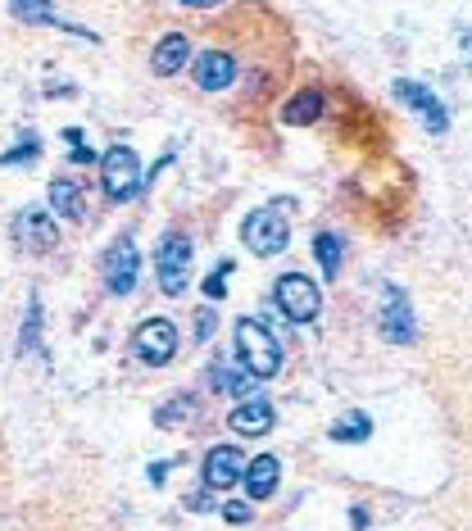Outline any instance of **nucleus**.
<instances>
[{
    "label": "nucleus",
    "instance_id": "f257e3e1",
    "mask_svg": "<svg viewBox=\"0 0 472 531\" xmlns=\"http://www.w3.org/2000/svg\"><path fill=\"white\" fill-rule=\"evenodd\" d=\"M236 359H241V368H246L250 377L282 373V345L273 341V332H268L259 318H241V323H236Z\"/></svg>",
    "mask_w": 472,
    "mask_h": 531
},
{
    "label": "nucleus",
    "instance_id": "f03ea898",
    "mask_svg": "<svg viewBox=\"0 0 472 531\" xmlns=\"http://www.w3.org/2000/svg\"><path fill=\"white\" fill-rule=\"evenodd\" d=\"M282 209H286V200H277V205H259V209H250L246 223H241V241H246L259 259H273V255H282V250L291 246V218H286Z\"/></svg>",
    "mask_w": 472,
    "mask_h": 531
},
{
    "label": "nucleus",
    "instance_id": "7ed1b4c3",
    "mask_svg": "<svg viewBox=\"0 0 472 531\" xmlns=\"http://www.w3.org/2000/svg\"><path fill=\"white\" fill-rule=\"evenodd\" d=\"M100 187H105L109 205L132 200L141 187H146V177H141V159L132 155L128 146H109L105 155H100Z\"/></svg>",
    "mask_w": 472,
    "mask_h": 531
},
{
    "label": "nucleus",
    "instance_id": "20e7f679",
    "mask_svg": "<svg viewBox=\"0 0 472 531\" xmlns=\"http://www.w3.org/2000/svg\"><path fill=\"white\" fill-rule=\"evenodd\" d=\"M273 300H277V309H282V314L291 318V323H314L318 309H323V291H318V286L309 282L305 273H286V277H277Z\"/></svg>",
    "mask_w": 472,
    "mask_h": 531
},
{
    "label": "nucleus",
    "instance_id": "39448f33",
    "mask_svg": "<svg viewBox=\"0 0 472 531\" xmlns=\"http://www.w3.org/2000/svg\"><path fill=\"white\" fill-rule=\"evenodd\" d=\"M155 277L164 295H182L191 277V241L182 232H168L155 250Z\"/></svg>",
    "mask_w": 472,
    "mask_h": 531
},
{
    "label": "nucleus",
    "instance_id": "423d86ee",
    "mask_svg": "<svg viewBox=\"0 0 472 531\" xmlns=\"http://www.w3.org/2000/svg\"><path fill=\"white\" fill-rule=\"evenodd\" d=\"M132 354L150 368H164L177 354V327L168 323V318H146V323L137 327V336H132Z\"/></svg>",
    "mask_w": 472,
    "mask_h": 531
},
{
    "label": "nucleus",
    "instance_id": "0eeeda50",
    "mask_svg": "<svg viewBox=\"0 0 472 531\" xmlns=\"http://www.w3.org/2000/svg\"><path fill=\"white\" fill-rule=\"evenodd\" d=\"M395 100H400V105H409L413 114L423 118V128H427V132H436V137H445V132H450V114H445V100L436 96V91H427L423 82L400 78V82H395Z\"/></svg>",
    "mask_w": 472,
    "mask_h": 531
},
{
    "label": "nucleus",
    "instance_id": "6e6552de",
    "mask_svg": "<svg viewBox=\"0 0 472 531\" xmlns=\"http://www.w3.org/2000/svg\"><path fill=\"white\" fill-rule=\"evenodd\" d=\"M382 336L391 345H413L418 341V327H413V305L400 286H386L382 291Z\"/></svg>",
    "mask_w": 472,
    "mask_h": 531
},
{
    "label": "nucleus",
    "instance_id": "1a4fd4ad",
    "mask_svg": "<svg viewBox=\"0 0 472 531\" xmlns=\"http://www.w3.org/2000/svg\"><path fill=\"white\" fill-rule=\"evenodd\" d=\"M137 268H141L137 241H132V232H123L114 246H109V255H105V282H109V291H114V295H132V286H137Z\"/></svg>",
    "mask_w": 472,
    "mask_h": 531
},
{
    "label": "nucleus",
    "instance_id": "9d476101",
    "mask_svg": "<svg viewBox=\"0 0 472 531\" xmlns=\"http://www.w3.org/2000/svg\"><path fill=\"white\" fill-rule=\"evenodd\" d=\"M241 477H246V459H241L236 445H214V450L205 454V486L209 491H232Z\"/></svg>",
    "mask_w": 472,
    "mask_h": 531
},
{
    "label": "nucleus",
    "instance_id": "9b49d317",
    "mask_svg": "<svg viewBox=\"0 0 472 531\" xmlns=\"http://www.w3.org/2000/svg\"><path fill=\"white\" fill-rule=\"evenodd\" d=\"M191 78L200 91H227L236 82V59L227 50H200L191 64Z\"/></svg>",
    "mask_w": 472,
    "mask_h": 531
},
{
    "label": "nucleus",
    "instance_id": "f8f14e48",
    "mask_svg": "<svg viewBox=\"0 0 472 531\" xmlns=\"http://www.w3.org/2000/svg\"><path fill=\"white\" fill-rule=\"evenodd\" d=\"M14 241H19L23 250H55L59 227H55V218L41 214V209H23V214L14 218Z\"/></svg>",
    "mask_w": 472,
    "mask_h": 531
},
{
    "label": "nucleus",
    "instance_id": "ddd939ff",
    "mask_svg": "<svg viewBox=\"0 0 472 531\" xmlns=\"http://www.w3.org/2000/svg\"><path fill=\"white\" fill-rule=\"evenodd\" d=\"M227 423H232V432H241V436H268V432H273V404H268L264 395L241 400Z\"/></svg>",
    "mask_w": 472,
    "mask_h": 531
},
{
    "label": "nucleus",
    "instance_id": "4468645a",
    "mask_svg": "<svg viewBox=\"0 0 472 531\" xmlns=\"http://www.w3.org/2000/svg\"><path fill=\"white\" fill-rule=\"evenodd\" d=\"M323 105H327V96L318 87L295 91V96L282 105V123H291V128H309V123H318V118H323Z\"/></svg>",
    "mask_w": 472,
    "mask_h": 531
},
{
    "label": "nucleus",
    "instance_id": "2eb2a0df",
    "mask_svg": "<svg viewBox=\"0 0 472 531\" xmlns=\"http://www.w3.org/2000/svg\"><path fill=\"white\" fill-rule=\"evenodd\" d=\"M277 477H282V463L273 459V454H259L255 463H246V495H250V504L255 500H268V495L277 491Z\"/></svg>",
    "mask_w": 472,
    "mask_h": 531
},
{
    "label": "nucleus",
    "instance_id": "dca6fc26",
    "mask_svg": "<svg viewBox=\"0 0 472 531\" xmlns=\"http://www.w3.org/2000/svg\"><path fill=\"white\" fill-rule=\"evenodd\" d=\"M191 59V46H187V32H168L164 41L155 46V55H150V69L159 73V78H173L182 64Z\"/></svg>",
    "mask_w": 472,
    "mask_h": 531
},
{
    "label": "nucleus",
    "instance_id": "f3484780",
    "mask_svg": "<svg viewBox=\"0 0 472 531\" xmlns=\"http://www.w3.org/2000/svg\"><path fill=\"white\" fill-rule=\"evenodd\" d=\"M50 209H55L59 218H73V223H82V214H87V200H82L78 182H69V177H55V182H50Z\"/></svg>",
    "mask_w": 472,
    "mask_h": 531
},
{
    "label": "nucleus",
    "instance_id": "a211bd4d",
    "mask_svg": "<svg viewBox=\"0 0 472 531\" xmlns=\"http://www.w3.org/2000/svg\"><path fill=\"white\" fill-rule=\"evenodd\" d=\"M327 436H332L336 445H364L368 436H373V418H368L364 409H350V413H341V418H336Z\"/></svg>",
    "mask_w": 472,
    "mask_h": 531
},
{
    "label": "nucleus",
    "instance_id": "6ab92c4d",
    "mask_svg": "<svg viewBox=\"0 0 472 531\" xmlns=\"http://www.w3.org/2000/svg\"><path fill=\"white\" fill-rule=\"evenodd\" d=\"M209 382L218 386V391H227V395H236V400H255V377L246 373V368H241V373H236V368H227V364H214L209 368Z\"/></svg>",
    "mask_w": 472,
    "mask_h": 531
},
{
    "label": "nucleus",
    "instance_id": "aec40b11",
    "mask_svg": "<svg viewBox=\"0 0 472 531\" xmlns=\"http://www.w3.org/2000/svg\"><path fill=\"white\" fill-rule=\"evenodd\" d=\"M314 255H318V268H323L327 282H336L341 273V259H345V241L336 232H318L314 236Z\"/></svg>",
    "mask_w": 472,
    "mask_h": 531
},
{
    "label": "nucleus",
    "instance_id": "412c9836",
    "mask_svg": "<svg viewBox=\"0 0 472 531\" xmlns=\"http://www.w3.org/2000/svg\"><path fill=\"white\" fill-rule=\"evenodd\" d=\"M10 10L19 23H50V28H59L55 19V5L50 0H10Z\"/></svg>",
    "mask_w": 472,
    "mask_h": 531
},
{
    "label": "nucleus",
    "instance_id": "4be33fe9",
    "mask_svg": "<svg viewBox=\"0 0 472 531\" xmlns=\"http://www.w3.org/2000/svg\"><path fill=\"white\" fill-rule=\"evenodd\" d=\"M191 413H196V400H191V395H173V400L155 413V423L159 427H173V423H187Z\"/></svg>",
    "mask_w": 472,
    "mask_h": 531
},
{
    "label": "nucleus",
    "instance_id": "5701e85b",
    "mask_svg": "<svg viewBox=\"0 0 472 531\" xmlns=\"http://www.w3.org/2000/svg\"><path fill=\"white\" fill-rule=\"evenodd\" d=\"M37 155H41V141L37 137H19V146L0 150V164L14 168V164H28V159H37Z\"/></svg>",
    "mask_w": 472,
    "mask_h": 531
},
{
    "label": "nucleus",
    "instance_id": "b1692460",
    "mask_svg": "<svg viewBox=\"0 0 472 531\" xmlns=\"http://www.w3.org/2000/svg\"><path fill=\"white\" fill-rule=\"evenodd\" d=\"M41 336V300L32 295L28 300V318H23V341H19V350H32V341Z\"/></svg>",
    "mask_w": 472,
    "mask_h": 531
},
{
    "label": "nucleus",
    "instance_id": "393cba45",
    "mask_svg": "<svg viewBox=\"0 0 472 531\" xmlns=\"http://www.w3.org/2000/svg\"><path fill=\"white\" fill-rule=\"evenodd\" d=\"M227 273H232V259H223V264L205 277V286H200V291H205L209 300H223V295H227Z\"/></svg>",
    "mask_w": 472,
    "mask_h": 531
},
{
    "label": "nucleus",
    "instance_id": "a878e982",
    "mask_svg": "<svg viewBox=\"0 0 472 531\" xmlns=\"http://www.w3.org/2000/svg\"><path fill=\"white\" fill-rule=\"evenodd\" d=\"M223 518L232 522V527H246V522L255 518V504H250V500H232V504H223Z\"/></svg>",
    "mask_w": 472,
    "mask_h": 531
},
{
    "label": "nucleus",
    "instance_id": "bb28decb",
    "mask_svg": "<svg viewBox=\"0 0 472 531\" xmlns=\"http://www.w3.org/2000/svg\"><path fill=\"white\" fill-rule=\"evenodd\" d=\"M214 327H218V314H214V309H200V314H196V341H209Z\"/></svg>",
    "mask_w": 472,
    "mask_h": 531
},
{
    "label": "nucleus",
    "instance_id": "cd10ccee",
    "mask_svg": "<svg viewBox=\"0 0 472 531\" xmlns=\"http://www.w3.org/2000/svg\"><path fill=\"white\" fill-rule=\"evenodd\" d=\"M168 468H173V463H150V482L159 486V482H164V472H168Z\"/></svg>",
    "mask_w": 472,
    "mask_h": 531
},
{
    "label": "nucleus",
    "instance_id": "c85d7f7f",
    "mask_svg": "<svg viewBox=\"0 0 472 531\" xmlns=\"http://www.w3.org/2000/svg\"><path fill=\"white\" fill-rule=\"evenodd\" d=\"M350 527H354V531H364V527H368V513H364V509H354V513H350Z\"/></svg>",
    "mask_w": 472,
    "mask_h": 531
},
{
    "label": "nucleus",
    "instance_id": "c756f323",
    "mask_svg": "<svg viewBox=\"0 0 472 531\" xmlns=\"http://www.w3.org/2000/svg\"><path fill=\"white\" fill-rule=\"evenodd\" d=\"M459 46H463V55L472 59V28H463V32H459Z\"/></svg>",
    "mask_w": 472,
    "mask_h": 531
},
{
    "label": "nucleus",
    "instance_id": "7c9ffc66",
    "mask_svg": "<svg viewBox=\"0 0 472 531\" xmlns=\"http://www.w3.org/2000/svg\"><path fill=\"white\" fill-rule=\"evenodd\" d=\"M182 5H191V10H209V5H218V0H182Z\"/></svg>",
    "mask_w": 472,
    "mask_h": 531
}]
</instances>
